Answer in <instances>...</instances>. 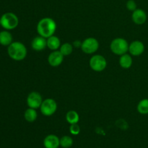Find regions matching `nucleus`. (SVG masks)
Listing matches in <instances>:
<instances>
[{
    "label": "nucleus",
    "mask_w": 148,
    "mask_h": 148,
    "mask_svg": "<svg viewBox=\"0 0 148 148\" xmlns=\"http://www.w3.org/2000/svg\"><path fill=\"white\" fill-rule=\"evenodd\" d=\"M56 23L51 17H44L37 24V32L39 36L48 38L53 36L56 30Z\"/></svg>",
    "instance_id": "nucleus-1"
},
{
    "label": "nucleus",
    "mask_w": 148,
    "mask_h": 148,
    "mask_svg": "<svg viewBox=\"0 0 148 148\" xmlns=\"http://www.w3.org/2000/svg\"><path fill=\"white\" fill-rule=\"evenodd\" d=\"M7 53L9 56L14 61H22L27 56V49L21 42H12L8 46Z\"/></svg>",
    "instance_id": "nucleus-2"
},
{
    "label": "nucleus",
    "mask_w": 148,
    "mask_h": 148,
    "mask_svg": "<svg viewBox=\"0 0 148 148\" xmlns=\"http://www.w3.org/2000/svg\"><path fill=\"white\" fill-rule=\"evenodd\" d=\"M129 43L124 38H116L111 41L110 49L116 55L121 56L129 51Z\"/></svg>",
    "instance_id": "nucleus-3"
},
{
    "label": "nucleus",
    "mask_w": 148,
    "mask_h": 148,
    "mask_svg": "<svg viewBox=\"0 0 148 148\" xmlns=\"http://www.w3.org/2000/svg\"><path fill=\"white\" fill-rule=\"evenodd\" d=\"M1 25L5 30H13L16 28L19 24V19L15 14L12 12H7L0 18Z\"/></svg>",
    "instance_id": "nucleus-4"
},
{
    "label": "nucleus",
    "mask_w": 148,
    "mask_h": 148,
    "mask_svg": "<svg viewBox=\"0 0 148 148\" xmlns=\"http://www.w3.org/2000/svg\"><path fill=\"white\" fill-rule=\"evenodd\" d=\"M40 110L43 116H51L53 115L57 110V103L52 98H46L42 102Z\"/></svg>",
    "instance_id": "nucleus-5"
},
{
    "label": "nucleus",
    "mask_w": 148,
    "mask_h": 148,
    "mask_svg": "<svg viewBox=\"0 0 148 148\" xmlns=\"http://www.w3.org/2000/svg\"><path fill=\"white\" fill-rule=\"evenodd\" d=\"M90 67L95 72H102L106 68L107 62L102 55H94L90 58L89 61Z\"/></svg>",
    "instance_id": "nucleus-6"
},
{
    "label": "nucleus",
    "mask_w": 148,
    "mask_h": 148,
    "mask_svg": "<svg viewBox=\"0 0 148 148\" xmlns=\"http://www.w3.org/2000/svg\"><path fill=\"white\" fill-rule=\"evenodd\" d=\"M81 49L87 54H92L96 52L99 48V43L95 38H88L82 42Z\"/></svg>",
    "instance_id": "nucleus-7"
},
{
    "label": "nucleus",
    "mask_w": 148,
    "mask_h": 148,
    "mask_svg": "<svg viewBox=\"0 0 148 148\" xmlns=\"http://www.w3.org/2000/svg\"><path fill=\"white\" fill-rule=\"evenodd\" d=\"M43 99L41 95L36 91H33L27 95V104L29 108H34V109L40 108Z\"/></svg>",
    "instance_id": "nucleus-8"
},
{
    "label": "nucleus",
    "mask_w": 148,
    "mask_h": 148,
    "mask_svg": "<svg viewBox=\"0 0 148 148\" xmlns=\"http://www.w3.org/2000/svg\"><path fill=\"white\" fill-rule=\"evenodd\" d=\"M145 51V45L140 40H134L129 45V52L133 56H139Z\"/></svg>",
    "instance_id": "nucleus-9"
},
{
    "label": "nucleus",
    "mask_w": 148,
    "mask_h": 148,
    "mask_svg": "<svg viewBox=\"0 0 148 148\" xmlns=\"http://www.w3.org/2000/svg\"><path fill=\"white\" fill-rule=\"evenodd\" d=\"M64 55L60 52V51H53L48 57V62L49 65L53 67L59 66L62 64L64 61Z\"/></svg>",
    "instance_id": "nucleus-10"
},
{
    "label": "nucleus",
    "mask_w": 148,
    "mask_h": 148,
    "mask_svg": "<svg viewBox=\"0 0 148 148\" xmlns=\"http://www.w3.org/2000/svg\"><path fill=\"white\" fill-rule=\"evenodd\" d=\"M132 19L135 24L143 25L147 20V14L142 9H137L134 12H132Z\"/></svg>",
    "instance_id": "nucleus-11"
},
{
    "label": "nucleus",
    "mask_w": 148,
    "mask_h": 148,
    "mask_svg": "<svg viewBox=\"0 0 148 148\" xmlns=\"http://www.w3.org/2000/svg\"><path fill=\"white\" fill-rule=\"evenodd\" d=\"M31 47L36 51H42L47 47L46 38L40 36H37L32 40Z\"/></svg>",
    "instance_id": "nucleus-12"
},
{
    "label": "nucleus",
    "mask_w": 148,
    "mask_h": 148,
    "mask_svg": "<svg viewBox=\"0 0 148 148\" xmlns=\"http://www.w3.org/2000/svg\"><path fill=\"white\" fill-rule=\"evenodd\" d=\"M43 145L46 148H58L60 145V140L54 134H49L43 140Z\"/></svg>",
    "instance_id": "nucleus-13"
},
{
    "label": "nucleus",
    "mask_w": 148,
    "mask_h": 148,
    "mask_svg": "<svg viewBox=\"0 0 148 148\" xmlns=\"http://www.w3.org/2000/svg\"><path fill=\"white\" fill-rule=\"evenodd\" d=\"M47 47L51 51H56L60 48L61 41L59 38L56 36H52L46 38Z\"/></svg>",
    "instance_id": "nucleus-14"
},
{
    "label": "nucleus",
    "mask_w": 148,
    "mask_h": 148,
    "mask_svg": "<svg viewBox=\"0 0 148 148\" xmlns=\"http://www.w3.org/2000/svg\"><path fill=\"white\" fill-rule=\"evenodd\" d=\"M133 60L131 54L124 53L120 56L119 64L123 69H130L132 66Z\"/></svg>",
    "instance_id": "nucleus-15"
},
{
    "label": "nucleus",
    "mask_w": 148,
    "mask_h": 148,
    "mask_svg": "<svg viewBox=\"0 0 148 148\" xmlns=\"http://www.w3.org/2000/svg\"><path fill=\"white\" fill-rule=\"evenodd\" d=\"M12 43V36L7 30L0 32V44L4 46H9Z\"/></svg>",
    "instance_id": "nucleus-16"
},
{
    "label": "nucleus",
    "mask_w": 148,
    "mask_h": 148,
    "mask_svg": "<svg viewBox=\"0 0 148 148\" xmlns=\"http://www.w3.org/2000/svg\"><path fill=\"white\" fill-rule=\"evenodd\" d=\"M25 119L28 122H34L38 117L37 111L34 108H29L25 111L24 114Z\"/></svg>",
    "instance_id": "nucleus-17"
},
{
    "label": "nucleus",
    "mask_w": 148,
    "mask_h": 148,
    "mask_svg": "<svg viewBox=\"0 0 148 148\" xmlns=\"http://www.w3.org/2000/svg\"><path fill=\"white\" fill-rule=\"evenodd\" d=\"M66 120L69 124H77L79 121V116L75 111H69L66 113Z\"/></svg>",
    "instance_id": "nucleus-18"
},
{
    "label": "nucleus",
    "mask_w": 148,
    "mask_h": 148,
    "mask_svg": "<svg viewBox=\"0 0 148 148\" xmlns=\"http://www.w3.org/2000/svg\"><path fill=\"white\" fill-rule=\"evenodd\" d=\"M137 111L140 114L145 115L148 114V98L141 100L137 105Z\"/></svg>",
    "instance_id": "nucleus-19"
},
{
    "label": "nucleus",
    "mask_w": 148,
    "mask_h": 148,
    "mask_svg": "<svg viewBox=\"0 0 148 148\" xmlns=\"http://www.w3.org/2000/svg\"><path fill=\"white\" fill-rule=\"evenodd\" d=\"M59 51L64 55V56H69L73 51V46L69 43H65L61 45Z\"/></svg>",
    "instance_id": "nucleus-20"
},
{
    "label": "nucleus",
    "mask_w": 148,
    "mask_h": 148,
    "mask_svg": "<svg viewBox=\"0 0 148 148\" xmlns=\"http://www.w3.org/2000/svg\"><path fill=\"white\" fill-rule=\"evenodd\" d=\"M73 144V140L69 136H64L60 139V145L64 148H69Z\"/></svg>",
    "instance_id": "nucleus-21"
},
{
    "label": "nucleus",
    "mask_w": 148,
    "mask_h": 148,
    "mask_svg": "<svg viewBox=\"0 0 148 148\" xmlns=\"http://www.w3.org/2000/svg\"><path fill=\"white\" fill-rule=\"evenodd\" d=\"M70 127H69V131L72 134L74 135H77L80 132V127L77 124H70Z\"/></svg>",
    "instance_id": "nucleus-22"
},
{
    "label": "nucleus",
    "mask_w": 148,
    "mask_h": 148,
    "mask_svg": "<svg viewBox=\"0 0 148 148\" xmlns=\"http://www.w3.org/2000/svg\"><path fill=\"white\" fill-rule=\"evenodd\" d=\"M126 6H127V8L128 9V10L131 12H134V10L137 9V3L135 2L134 0H129L127 2Z\"/></svg>",
    "instance_id": "nucleus-23"
},
{
    "label": "nucleus",
    "mask_w": 148,
    "mask_h": 148,
    "mask_svg": "<svg viewBox=\"0 0 148 148\" xmlns=\"http://www.w3.org/2000/svg\"><path fill=\"white\" fill-rule=\"evenodd\" d=\"M0 25H1V21H0Z\"/></svg>",
    "instance_id": "nucleus-24"
}]
</instances>
